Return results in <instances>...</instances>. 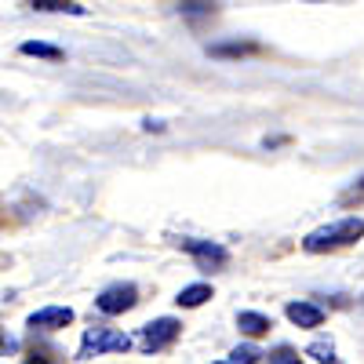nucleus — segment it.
<instances>
[{
	"label": "nucleus",
	"instance_id": "obj_6",
	"mask_svg": "<svg viewBox=\"0 0 364 364\" xmlns=\"http://www.w3.org/2000/svg\"><path fill=\"white\" fill-rule=\"evenodd\" d=\"M66 324H73V310L70 306H44V310H37L33 317H29V328L33 331H58Z\"/></svg>",
	"mask_w": 364,
	"mask_h": 364
},
{
	"label": "nucleus",
	"instance_id": "obj_14",
	"mask_svg": "<svg viewBox=\"0 0 364 364\" xmlns=\"http://www.w3.org/2000/svg\"><path fill=\"white\" fill-rule=\"evenodd\" d=\"M314 360H321V364H336V346L331 343H324V339H317V343H310V350H306Z\"/></svg>",
	"mask_w": 364,
	"mask_h": 364
},
{
	"label": "nucleus",
	"instance_id": "obj_10",
	"mask_svg": "<svg viewBox=\"0 0 364 364\" xmlns=\"http://www.w3.org/2000/svg\"><path fill=\"white\" fill-rule=\"evenodd\" d=\"M208 299H211V288H208V284H190V288H182V291H178L175 302H178L182 310H193V306H204Z\"/></svg>",
	"mask_w": 364,
	"mask_h": 364
},
{
	"label": "nucleus",
	"instance_id": "obj_9",
	"mask_svg": "<svg viewBox=\"0 0 364 364\" xmlns=\"http://www.w3.org/2000/svg\"><path fill=\"white\" fill-rule=\"evenodd\" d=\"M237 328L245 331V336H252V339H255V336H266V331H269L273 324H269V317H262V314H252V310H245V314L237 317Z\"/></svg>",
	"mask_w": 364,
	"mask_h": 364
},
{
	"label": "nucleus",
	"instance_id": "obj_17",
	"mask_svg": "<svg viewBox=\"0 0 364 364\" xmlns=\"http://www.w3.org/2000/svg\"><path fill=\"white\" fill-rule=\"evenodd\" d=\"M360 197H364V178H360V182H357V186H353V190L346 193V200H360Z\"/></svg>",
	"mask_w": 364,
	"mask_h": 364
},
{
	"label": "nucleus",
	"instance_id": "obj_12",
	"mask_svg": "<svg viewBox=\"0 0 364 364\" xmlns=\"http://www.w3.org/2000/svg\"><path fill=\"white\" fill-rule=\"evenodd\" d=\"M22 55H33V58H51V63H58V58H63V48L44 44V41H26V44H22Z\"/></svg>",
	"mask_w": 364,
	"mask_h": 364
},
{
	"label": "nucleus",
	"instance_id": "obj_18",
	"mask_svg": "<svg viewBox=\"0 0 364 364\" xmlns=\"http://www.w3.org/2000/svg\"><path fill=\"white\" fill-rule=\"evenodd\" d=\"M22 364H51V360H48V357H37V353H29Z\"/></svg>",
	"mask_w": 364,
	"mask_h": 364
},
{
	"label": "nucleus",
	"instance_id": "obj_5",
	"mask_svg": "<svg viewBox=\"0 0 364 364\" xmlns=\"http://www.w3.org/2000/svg\"><path fill=\"white\" fill-rule=\"evenodd\" d=\"M182 245V252H190L193 259H197V269H223L226 266V248L223 245H215V240H197V237H182L178 240Z\"/></svg>",
	"mask_w": 364,
	"mask_h": 364
},
{
	"label": "nucleus",
	"instance_id": "obj_3",
	"mask_svg": "<svg viewBox=\"0 0 364 364\" xmlns=\"http://www.w3.org/2000/svg\"><path fill=\"white\" fill-rule=\"evenodd\" d=\"M139 302V288L135 284H109V288H102L99 291V299H95V310L99 314H106V317H117V314H128L132 306Z\"/></svg>",
	"mask_w": 364,
	"mask_h": 364
},
{
	"label": "nucleus",
	"instance_id": "obj_1",
	"mask_svg": "<svg viewBox=\"0 0 364 364\" xmlns=\"http://www.w3.org/2000/svg\"><path fill=\"white\" fill-rule=\"evenodd\" d=\"M364 237V219H357V215H350V219H339V223H331V226H321V230H314V233H306L302 237V248L306 252H336V248H346V245H353V240H360Z\"/></svg>",
	"mask_w": 364,
	"mask_h": 364
},
{
	"label": "nucleus",
	"instance_id": "obj_16",
	"mask_svg": "<svg viewBox=\"0 0 364 364\" xmlns=\"http://www.w3.org/2000/svg\"><path fill=\"white\" fill-rule=\"evenodd\" d=\"M262 357H269V364H302L299 353H295L291 346H277L273 353H262Z\"/></svg>",
	"mask_w": 364,
	"mask_h": 364
},
{
	"label": "nucleus",
	"instance_id": "obj_8",
	"mask_svg": "<svg viewBox=\"0 0 364 364\" xmlns=\"http://www.w3.org/2000/svg\"><path fill=\"white\" fill-rule=\"evenodd\" d=\"M33 11H51V15H87V8H80L77 0H29Z\"/></svg>",
	"mask_w": 364,
	"mask_h": 364
},
{
	"label": "nucleus",
	"instance_id": "obj_19",
	"mask_svg": "<svg viewBox=\"0 0 364 364\" xmlns=\"http://www.w3.org/2000/svg\"><path fill=\"white\" fill-rule=\"evenodd\" d=\"M8 346H11V339L4 336V331H0V350H8Z\"/></svg>",
	"mask_w": 364,
	"mask_h": 364
},
{
	"label": "nucleus",
	"instance_id": "obj_4",
	"mask_svg": "<svg viewBox=\"0 0 364 364\" xmlns=\"http://www.w3.org/2000/svg\"><path fill=\"white\" fill-rule=\"evenodd\" d=\"M178 331H182V324L175 317H157V321H149L142 328L139 346H142V353H157V350H164V346H171L178 339Z\"/></svg>",
	"mask_w": 364,
	"mask_h": 364
},
{
	"label": "nucleus",
	"instance_id": "obj_21",
	"mask_svg": "<svg viewBox=\"0 0 364 364\" xmlns=\"http://www.w3.org/2000/svg\"><path fill=\"white\" fill-rule=\"evenodd\" d=\"M215 364H226V360H215Z\"/></svg>",
	"mask_w": 364,
	"mask_h": 364
},
{
	"label": "nucleus",
	"instance_id": "obj_2",
	"mask_svg": "<svg viewBox=\"0 0 364 364\" xmlns=\"http://www.w3.org/2000/svg\"><path fill=\"white\" fill-rule=\"evenodd\" d=\"M124 350H132V339L113 328H87L80 339V360L99 357V353H124Z\"/></svg>",
	"mask_w": 364,
	"mask_h": 364
},
{
	"label": "nucleus",
	"instance_id": "obj_11",
	"mask_svg": "<svg viewBox=\"0 0 364 364\" xmlns=\"http://www.w3.org/2000/svg\"><path fill=\"white\" fill-rule=\"evenodd\" d=\"M182 15H186L190 22L211 18L215 15V0H182Z\"/></svg>",
	"mask_w": 364,
	"mask_h": 364
},
{
	"label": "nucleus",
	"instance_id": "obj_20",
	"mask_svg": "<svg viewBox=\"0 0 364 364\" xmlns=\"http://www.w3.org/2000/svg\"><path fill=\"white\" fill-rule=\"evenodd\" d=\"M306 4H324V0H306Z\"/></svg>",
	"mask_w": 364,
	"mask_h": 364
},
{
	"label": "nucleus",
	"instance_id": "obj_15",
	"mask_svg": "<svg viewBox=\"0 0 364 364\" xmlns=\"http://www.w3.org/2000/svg\"><path fill=\"white\" fill-rule=\"evenodd\" d=\"M230 357H233V364H259V360H262V353H259L255 346H248V343H245V346H237Z\"/></svg>",
	"mask_w": 364,
	"mask_h": 364
},
{
	"label": "nucleus",
	"instance_id": "obj_7",
	"mask_svg": "<svg viewBox=\"0 0 364 364\" xmlns=\"http://www.w3.org/2000/svg\"><path fill=\"white\" fill-rule=\"evenodd\" d=\"M288 321L299 324V328H321L324 310L314 306V302H288Z\"/></svg>",
	"mask_w": 364,
	"mask_h": 364
},
{
	"label": "nucleus",
	"instance_id": "obj_13",
	"mask_svg": "<svg viewBox=\"0 0 364 364\" xmlns=\"http://www.w3.org/2000/svg\"><path fill=\"white\" fill-rule=\"evenodd\" d=\"M208 51L219 55V58H237V55H255L259 44H211Z\"/></svg>",
	"mask_w": 364,
	"mask_h": 364
}]
</instances>
